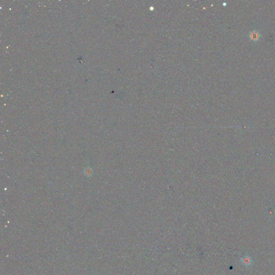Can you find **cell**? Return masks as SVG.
Listing matches in <instances>:
<instances>
[{"instance_id": "obj_1", "label": "cell", "mask_w": 275, "mask_h": 275, "mask_svg": "<svg viewBox=\"0 0 275 275\" xmlns=\"http://www.w3.org/2000/svg\"><path fill=\"white\" fill-rule=\"evenodd\" d=\"M241 262L244 266H249L252 263V258L249 256H246L244 258H241Z\"/></svg>"}]
</instances>
